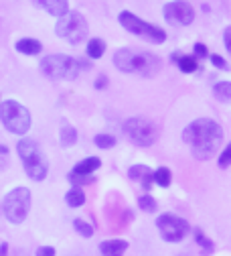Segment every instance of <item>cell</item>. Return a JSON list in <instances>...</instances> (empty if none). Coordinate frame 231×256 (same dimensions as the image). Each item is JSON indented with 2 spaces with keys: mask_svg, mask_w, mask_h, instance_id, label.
Returning a JSON list of instances; mask_svg holds the SVG:
<instances>
[{
  "mask_svg": "<svg viewBox=\"0 0 231 256\" xmlns=\"http://www.w3.org/2000/svg\"><path fill=\"white\" fill-rule=\"evenodd\" d=\"M0 120H2V124L6 126V130L12 134H24L30 128L28 110L14 100H8L0 106Z\"/></svg>",
  "mask_w": 231,
  "mask_h": 256,
  "instance_id": "obj_7",
  "label": "cell"
},
{
  "mask_svg": "<svg viewBox=\"0 0 231 256\" xmlns=\"http://www.w3.org/2000/svg\"><path fill=\"white\" fill-rule=\"evenodd\" d=\"M217 163H219V167H221V169H227V167L231 165V142L221 150L219 161H217Z\"/></svg>",
  "mask_w": 231,
  "mask_h": 256,
  "instance_id": "obj_28",
  "label": "cell"
},
{
  "mask_svg": "<svg viewBox=\"0 0 231 256\" xmlns=\"http://www.w3.org/2000/svg\"><path fill=\"white\" fill-rule=\"evenodd\" d=\"M195 57L197 59H207V47L203 43H195Z\"/></svg>",
  "mask_w": 231,
  "mask_h": 256,
  "instance_id": "obj_30",
  "label": "cell"
},
{
  "mask_svg": "<svg viewBox=\"0 0 231 256\" xmlns=\"http://www.w3.org/2000/svg\"><path fill=\"white\" fill-rule=\"evenodd\" d=\"M156 226H158L162 240H167V242H181L183 238H187L191 234V224L187 220H183L181 216H175V214L158 216Z\"/></svg>",
  "mask_w": 231,
  "mask_h": 256,
  "instance_id": "obj_10",
  "label": "cell"
},
{
  "mask_svg": "<svg viewBox=\"0 0 231 256\" xmlns=\"http://www.w3.org/2000/svg\"><path fill=\"white\" fill-rule=\"evenodd\" d=\"M41 49H43V45L37 39H20L16 43V51L22 55H37V53H41Z\"/></svg>",
  "mask_w": 231,
  "mask_h": 256,
  "instance_id": "obj_16",
  "label": "cell"
},
{
  "mask_svg": "<svg viewBox=\"0 0 231 256\" xmlns=\"http://www.w3.org/2000/svg\"><path fill=\"white\" fill-rule=\"evenodd\" d=\"M183 140L189 144L195 158L207 161L223 142V128L213 118H197L183 130Z\"/></svg>",
  "mask_w": 231,
  "mask_h": 256,
  "instance_id": "obj_1",
  "label": "cell"
},
{
  "mask_svg": "<svg viewBox=\"0 0 231 256\" xmlns=\"http://www.w3.org/2000/svg\"><path fill=\"white\" fill-rule=\"evenodd\" d=\"M93 142L100 146V148H112V146H116V138L112 134H97L93 138Z\"/></svg>",
  "mask_w": 231,
  "mask_h": 256,
  "instance_id": "obj_25",
  "label": "cell"
},
{
  "mask_svg": "<svg viewBox=\"0 0 231 256\" xmlns=\"http://www.w3.org/2000/svg\"><path fill=\"white\" fill-rule=\"evenodd\" d=\"M104 53H106V43L102 39H91L87 43V55L91 59H100Z\"/></svg>",
  "mask_w": 231,
  "mask_h": 256,
  "instance_id": "obj_21",
  "label": "cell"
},
{
  "mask_svg": "<svg viewBox=\"0 0 231 256\" xmlns=\"http://www.w3.org/2000/svg\"><path fill=\"white\" fill-rule=\"evenodd\" d=\"M106 86H108V78H106V76H102L100 80L95 82V88H97V90H100V88H106Z\"/></svg>",
  "mask_w": 231,
  "mask_h": 256,
  "instance_id": "obj_33",
  "label": "cell"
},
{
  "mask_svg": "<svg viewBox=\"0 0 231 256\" xmlns=\"http://www.w3.org/2000/svg\"><path fill=\"white\" fill-rule=\"evenodd\" d=\"M37 256H57V252L53 246H41L37 248Z\"/></svg>",
  "mask_w": 231,
  "mask_h": 256,
  "instance_id": "obj_31",
  "label": "cell"
},
{
  "mask_svg": "<svg viewBox=\"0 0 231 256\" xmlns=\"http://www.w3.org/2000/svg\"><path fill=\"white\" fill-rule=\"evenodd\" d=\"M57 35L65 41H69L71 45H79L87 39V20L81 12H67L65 16L59 18L57 22Z\"/></svg>",
  "mask_w": 231,
  "mask_h": 256,
  "instance_id": "obj_6",
  "label": "cell"
},
{
  "mask_svg": "<svg viewBox=\"0 0 231 256\" xmlns=\"http://www.w3.org/2000/svg\"><path fill=\"white\" fill-rule=\"evenodd\" d=\"M126 250H128L126 240H106V242L100 244L102 256H124Z\"/></svg>",
  "mask_w": 231,
  "mask_h": 256,
  "instance_id": "obj_14",
  "label": "cell"
},
{
  "mask_svg": "<svg viewBox=\"0 0 231 256\" xmlns=\"http://www.w3.org/2000/svg\"><path fill=\"white\" fill-rule=\"evenodd\" d=\"M32 2L53 16H65L69 12V0H32Z\"/></svg>",
  "mask_w": 231,
  "mask_h": 256,
  "instance_id": "obj_13",
  "label": "cell"
},
{
  "mask_svg": "<svg viewBox=\"0 0 231 256\" xmlns=\"http://www.w3.org/2000/svg\"><path fill=\"white\" fill-rule=\"evenodd\" d=\"M0 256H8V244H2V246H0Z\"/></svg>",
  "mask_w": 231,
  "mask_h": 256,
  "instance_id": "obj_34",
  "label": "cell"
},
{
  "mask_svg": "<svg viewBox=\"0 0 231 256\" xmlns=\"http://www.w3.org/2000/svg\"><path fill=\"white\" fill-rule=\"evenodd\" d=\"M195 238H197V244H199L201 248H203V252H213V242L201 232V230H195Z\"/></svg>",
  "mask_w": 231,
  "mask_h": 256,
  "instance_id": "obj_24",
  "label": "cell"
},
{
  "mask_svg": "<svg viewBox=\"0 0 231 256\" xmlns=\"http://www.w3.org/2000/svg\"><path fill=\"white\" fill-rule=\"evenodd\" d=\"M162 12H164L167 22L173 26H189L195 20V10L187 0H173V2H167Z\"/></svg>",
  "mask_w": 231,
  "mask_h": 256,
  "instance_id": "obj_11",
  "label": "cell"
},
{
  "mask_svg": "<svg viewBox=\"0 0 231 256\" xmlns=\"http://www.w3.org/2000/svg\"><path fill=\"white\" fill-rule=\"evenodd\" d=\"M114 66L124 74H136L142 78H154L160 72V59L148 51L118 49L114 55Z\"/></svg>",
  "mask_w": 231,
  "mask_h": 256,
  "instance_id": "obj_2",
  "label": "cell"
},
{
  "mask_svg": "<svg viewBox=\"0 0 231 256\" xmlns=\"http://www.w3.org/2000/svg\"><path fill=\"white\" fill-rule=\"evenodd\" d=\"M41 72L51 80H75L81 68L75 57L55 53V55H47L41 61Z\"/></svg>",
  "mask_w": 231,
  "mask_h": 256,
  "instance_id": "obj_4",
  "label": "cell"
},
{
  "mask_svg": "<svg viewBox=\"0 0 231 256\" xmlns=\"http://www.w3.org/2000/svg\"><path fill=\"white\" fill-rule=\"evenodd\" d=\"M223 41H225V49H227V53L231 55V26H227V28H225V33H223Z\"/></svg>",
  "mask_w": 231,
  "mask_h": 256,
  "instance_id": "obj_32",
  "label": "cell"
},
{
  "mask_svg": "<svg viewBox=\"0 0 231 256\" xmlns=\"http://www.w3.org/2000/svg\"><path fill=\"white\" fill-rule=\"evenodd\" d=\"M171 181H173V173H171L169 167H158V169L154 171V183H156V185H160V187H169Z\"/></svg>",
  "mask_w": 231,
  "mask_h": 256,
  "instance_id": "obj_22",
  "label": "cell"
},
{
  "mask_svg": "<svg viewBox=\"0 0 231 256\" xmlns=\"http://www.w3.org/2000/svg\"><path fill=\"white\" fill-rule=\"evenodd\" d=\"M65 202H67L69 208H81L85 204V194L81 191V187H73L71 191H67L65 196Z\"/></svg>",
  "mask_w": 231,
  "mask_h": 256,
  "instance_id": "obj_18",
  "label": "cell"
},
{
  "mask_svg": "<svg viewBox=\"0 0 231 256\" xmlns=\"http://www.w3.org/2000/svg\"><path fill=\"white\" fill-rule=\"evenodd\" d=\"M69 181L75 185V187H81V185H87L93 181V175H81V173H69Z\"/></svg>",
  "mask_w": 231,
  "mask_h": 256,
  "instance_id": "obj_27",
  "label": "cell"
},
{
  "mask_svg": "<svg viewBox=\"0 0 231 256\" xmlns=\"http://www.w3.org/2000/svg\"><path fill=\"white\" fill-rule=\"evenodd\" d=\"M16 150H18V156L24 165L26 175L32 181H43L47 177L49 163H47V156L43 154V150L39 148V144L30 138H22V140H18Z\"/></svg>",
  "mask_w": 231,
  "mask_h": 256,
  "instance_id": "obj_3",
  "label": "cell"
},
{
  "mask_svg": "<svg viewBox=\"0 0 231 256\" xmlns=\"http://www.w3.org/2000/svg\"><path fill=\"white\" fill-rule=\"evenodd\" d=\"M213 96H215V100L229 104L231 102V82H217L213 86Z\"/></svg>",
  "mask_w": 231,
  "mask_h": 256,
  "instance_id": "obj_17",
  "label": "cell"
},
{
  "mask_svg": "<svg viewBox=\"0 0 231 256\" xmlns=\"http://www.w3.org/2000/svg\"><path fill=\"white\" fill-rule=\"evenodd\" d=\"M124 134L138 146H152L158 138V126L148 118H130L124 124Z\"/></svg>",
  "mask_w": 231,
  "mask_h": 256,
  "instance_id": "obj_8",
  "label": "cell"
},
{
  "mask_svg": "<svg viewBox=\"0 0 231 256\" xmlns=\"http://www.w3.org/2000/svg\"><path fill=\"white\" fill-rule=\"evenodd\" d=\"M73 228H75V232H77L79 236H83V238H91V236H93V226H91V224H87L85 220H75V222H73Z\"/></svg>",
  "mask_w": 231,
  "mask_h": 256,
  "instance_id": "obj_23",
  "label": "cell"
},
{
  "mask_svg": "<svg viewBox=\"0 0 231 256\" xmlns=\"http://www.w3.org/2000/svg\"><path fill=\"white\" fill-rule=\"evenodd\" d=\"M138 206H140V210H142V212H148V214L156 212V200H154V198H150V196H140Z\"/></svg>",
  "mask_w": 231,
  "mask_h": 256,
  "instance_id": "obj_26",
  "label": "cell"
},
{
  "mask_svg": "<svg viewBox=\"0 0 231 256\" xmlns=\"http://www.w3.org/2000/svg\"><path fill=\"white\" fill-rule=\"evenodd\" d=\"M102 167V161L97 156H87V158H83L81 163H77L75 165V169H73V173H81V175H91L93 171H97Z\"/></svg>",
  "mask_w": 231,
  "mask_h": 256,
  "instance_id": "obj_15",
  "label": "cell"
},
{
  "mask_svg": "<svg viewBox=\"0 0 231 256\" xmlns=\"http://www.w3.org/2000/svg\"><path fill=\"white\" fill-rule=\"evenodd\" d=\"M128 177H130L132 181H140L142 187H144V191H150L152 181H154V173H152L146 165H134V167H130Z\"/></svg>",
  "mask_w": 231,
  "mask_h": 256,
  "instance_id": "obj_12",
  "label": "cell"
},
{
  "mask_svg": "<svg viewBox=\"0 0 231 256\" xmlns=\"http://www.w3.org/2000/svg\"><path fill=\"white\" fill-rule=\"evenodd\" d=\"M209 59H211V63H213V66H215L217 70H223V72H227V70H229V66H227V63H225V59H223L221 55L213 53V55H211Z\"/></svg>",
  "mask_w": 231,
  "mask_h": 256,
  "instance_id": "obj_29",
  "label": "cell"
},
{
  "mask_svg": "<svg viewBox=\"0 0 231 256\" xmlns=\"http://www.w3.org/2000/svg\"><path fill=\"white\" fill-rule=\"evenodd\" d=\"M120 24L128 30V33L136 35V37H142V39H146V41H150V43L160 45V43L167 41V33H164L162 28H158V26H154V24H150V22L138 18L136 14H132V12H128V10L120 12Z\"/></svg>",
  "mask_w": 231,
  "mask_h": 256,
  "instance_id": "obj_5",
  "label": "cell"
},
{
  "mask_svg": "<svg viewBox=\"0 0 231 256\" xmlns=\"http://www.w3.org/2000/svg\"><path fill=\"white\" fill-rule=\"evenodd\" d=\"M77 142V130L69 124L61 126V144L63 146H73Z\"/></svg>",
  "mask_w": 231,
  "mask_h": 256,
  "instance_id": "obj_19",
  "label": "cell"
},
{
  "mask_svg": "<svg viewBox=\"0 0 231 256\" xmlns=\"http://www.w3.org/2000/svg\"><path fill=\"white\" fill-rule=\"evenodd\" d=\"M177 63H179V70L183 74H193V72H197V68H199L195 55H181V59Z\"/></svg>",
  "mask_w": 231,
  "mask_h": 256,
  "instance_id": "obj_20",
  "label": "cell"
},
{
  "mask_svg": "<svg viewBox=\"0 0 231 256\" xmlns=\"http://www.w3.org/2000/svg\"><path fill=\"white\" fill-rule=\"evenodd\" d=\"M2 210L10 224H22L30 210V191L26 187H16L8 191L2 204Z\"/></svg>",
  "mask_w": 231,
  "mask_h": 256,
  "instance_id": "obj_9",
  "label": "cell"
}]
</instances>
